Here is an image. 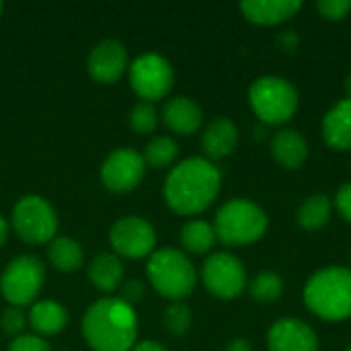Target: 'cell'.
Masks as SVG:
<instances>
[{"label":"cell","mask_w":351,"mask_h":351,"mask_svg":"<svg viewBox=\"0 0 351 351\" xmlns=\"http://www.w3.org/2000/svg\"><path fill=\"white\" fill-rule=\"evenodd\" d=\"M331 212H333V202L329 199V195L315 193V195H311L308 199H304L298 206L296 222H298L300 228H304L308 232H315V230H321L329 222Z\"/></svg>","instance_id":"ffe728a7"},{"label":"cell","mask_w":351,"mask_h":351,"mask_svg":"<svg viewBox=\"0 0 351 351\" xmlns=\"http://www.w3.org/2000/svg\"><path fill=\"white\" fill-rule=\"evenodd\" d=\"M224 351H253V348H251V343H249L247 339L237 337V339L228 341V346H226V350Z\"/></svg>","instance_id":"e575fe53"},{"label":"cell","mask_w":351,"mask_h":351,"mask_svg":"<svg viewBox=\"0 0 351 351\" xmlns=\"http://www.w3.org/2000/svg\"><path fill=\"white\" fill-rule=\"evenodd\" d=\"M269 351H319V337L300 319H280L267 331Z\"/></svg>","instance_id":"4fadbf2b"},{"label":"cell","mask_w":351,"mask_h":351,"mask_svg":"<svg viewBox=\"0 0 351 351\" xmlns=\"http://www.w3.org/2000/svg\"><path fill=\"white\" fill-rule=\"evenodd\" d=\"M45 280V267L43 263L33 257V255H23L16 257L8 263V267L2 274L0 280V290L2 296L12 304V306H25L31 304L43 286Z\"/></svg>","instance_id":"52a82bcc"},{"label":"cell","mask_w":351,"mask_h":351,"mask_svg":"<svg viewBox=\"0 0 351 351\" xmlns=\"http://www.w3.org/2000/svg\"><path fill=\"white\" fill-rule=\"evenodd\" d=\"M346 351H351V346H350V348H348V350H346Z\"/></svg>","instance_id":"ab89813d"},{"label":"cell","mask_w":351,"mask_h":351,"mask_svg":"<svg viewBox=\"0 0 351 351\" xmlns=\"http://www.w3.org/2000/svg\"><path fill=\"white\" fill-rule=\"evenodd\" d=\"M222 175L208 158L179 162L165 181V199L181 216H195L208 210L218 197Z\"/></svg>","instance_id":"6da1fadb"},{"label":"cell","mask_w":351,"mask_h":351,"mask_svg":"<svg viewBox=\"0 0 351 351\" xmlns=\"http://www.w3.org/2000/svg\"><path fill=\"white\" fill-rule=\"evenodd\" d=\"M142 296H144V286H142V282L130 280V282H125V284L121 286V296H119V300H123L125 304L132 306L134 302L142 300Z\"/></svg>","instance_id":"d6a6232c"},{"label":"cell","mask_w":351,"mask_h":351,"mask_svg":"<svg viewBox=\"0 0 351 351\" xmlns=\"http://www.w3.org/2000/svg\"><path fill=\"white\" fill-rule=\"evenodd\" d=\"M165 325H167L169 333H173L177 337L185 335L189 331V327H191V311H189V306H185L181 302L169 306L167 313H165Z\"/></svg>","instance_id":"83f0119b"},{"label":"cell","mask_w":351,"mask_h":351,"mask_svg":"<svg viewBox=\"0 0 351 351\" xmlns=\"http://www.w3.org/2000/svg\"><path fill=\"white\" fill-rule=\"evenodd\" d=\"M0 12H2V2H0Z\"/></svg>","instance_id":"f35d334b"},{"label":"cell","mask_w":351,"mask_h":351,"mask_svg":"<svg viewBox=\"0 0 351 351\" xmlns=\"http://www.w3.org/2000/svg\"><path fill=\"white\" fill-rule=\"evenodd\" d=\"M144 173H146V162L142 154H138L132 148H121L107 156L101 169V179L107 189L115 193H125L140 185Z\"/></svg>","instance_id":"7c38bea8"},{"label":"cell","mask_w":351,"mask_h":351,"mask_svg":"<svg viewBox=\"0 0 351 351\" xmlns=\"http://www.w3.org/2000/svg\"><path fill=\"white\" fill-rule=\"evenodd\" d=\"M156 121H158V115H156V109L152 103H138L132 113H130V125L136 134H150L154 132L156 128Z\"/></svg>","instance_id":"4316f807"},{"label":"cell","mask_w":351,"mask_h":351,"mask_svg":"<svg viewBox=\"0 0 351 351\" xmlns=\"http://www.w3.org/2000/svg\"><path fill=\"white\" fill-rule=\"evenodd\" d=\"M179 154V148L175 144V140L167 138V136H160V138H154L148 142V146L144 148V162L152 169H165L169 165L175 162Z\"/></svg>","instance_id":"484cf974"},{"label":"cell","mask_w":351,"mask_h":351,"mask_svg":"<svg viewBox=\"0 0 351 351\" xmlns=\"http://www.w3.org/2000/svg\"><path fill=\"white\" fill-rule=\"evenodd\" d=\"M249 105L263 123L282 125L298 109V90L282 76H261L249 88Z\"/></svg>","instance_id":"5b68a950"},{"label":"cell","mask_w":351,"mask_h":351,"mask_svg":"<svg viewBox=\"0 0 351 351\" xmlns=\"http://www.w3.org/2000/svg\"><path fill=\"white\" fill-rule=\"evenodd\" d=\"M317 10L327 21H341L351 10V0H319Z\"/></svg>","instance_id":"f1b7e54d"},{"label":"cell","mask_w":351,"mask_h":351,"mask_svg":"<svg viewBox=\"0 0 351 351\" xmlns=\"http://www.w3.org/2000/svg\"><path fill=\"white\" fill-rule=\"evenodd\" d=\"M239 142V128L228 117L214 119L202 134V150L210 160L226 158L234 152Z\"/></svg>","instance_id":"2e32d148"},{"label":"cell","mask_w":351,"mask_h":351,"mask_svg":"<svg viewBox=\"0 0 351 351\" xmlns=\"http://www.w3.org/2000/svg\"><path fill=\"white\" fill-rule=\"evenodd\" d=\"M109 241L115 253H119L121 257L140 259V257H146L154 249L156 232L148 220L128 216L113 224Z\"/></svg>","instance_id":"8fae6325"},{"label":"cell","mask_w":351,"mask_h":351,"mask_svg":"<svg viewBox=\"0 0 351 351\" xmlns=\"http://www.w3.org/2000/svg\"><path fill=\"white\" fill-rule=\"evenodd\" d=\"M202 282L216 298L232 300L245 290L247 271L243 261L232 253H214L202 267Z\"/></svg>","instance_id":"9c48e42d"},{"label":"cell","mask_w":351,"mask_h":351,"mask_svg":"<svg viewBox=\"0 0 351 351\" xmlns=\"http://www.w3.org/2000/svg\"><path fill=\"white\" fill-rule=\"evenodd\" d=\"M27 325V319H25V313L16 306L12 308H6L4 315H2V327L6 333L14 335V333H21Z\"/></svg>","instance_id":"f546056e"},{"label":"cell","mask_w":351,"mask_h":351,"mask_svg":"<svg viewBox=\"0 0 351 351\" xmlns=\"http://www.w3.org/2000/svg\"><path fill=\"white\" fill-rule=\"evenodd\" d=\"M335 208H337V212L348 222H351V183H346V185H341L337 189V193H335Z\"/></svg>","instance_id":"1f68e13d"},{"label":"cell","mask_w":351,"mask_h":351,"mask_svg":"<svg viewBox=\"0 0 351 351\" xmlns=\"http://www.w3.org/2000/svg\"><path fill=\"white\" fill-rule=\"evenodd\" d=\"M128 66V51L119 41H103L88 56V72L97 82H115Z\"/></svg>","instance_id":"5bb4252c"},{"label":"cell","mask_w":351,"mask_h":351,"mask_svg":"<svg viewBox=\"0 0 351 351\" xmlns=\"http://www.w3.org/2000/svg\"><path fill=\"white\" fill-rule=\"evenodd\" d=\"M346 95H348V99H351V74L346 78Z\"/></svg>","instance_id":"74e56055"},{"label":"cell","mask_w":351,"mask_h":351,"mask_svg":"<svg viewBox=\"0 0 351 351\" xmlns=\"http://www.w3.org/2000/svg\"><path fill=\"white\" fill-rule=\"evenodd\" d=\"M216 243V230L212 224L204 220H193L181 228V245L185 251L193 255H204L208 253Z\"/></svg>","instance_id":"603a6c76"},{"label":"cell","mask_w":351,"mask_h":351,"mask_svg":"<svg viewBox=\"0 0 351 351\" xmlns=\"http://www.w3.org/2000/svg\"><path fill=\"white\" fill-rule=\"evenodd\" d=\"M323 140L335 150H351V99L337 101L323 117Z\"/></svg>","instance_id":"e0dca14e"},{"label":"cell","mask_w":351,"mask_h":351,"mask_svg":"<svg viewBox=\"0 0 351 351\" xmlns=\"http://www.w3.org/2000/svg\"><path fill=\"white\" fill-rule=\"evenodd\" d=\"M271 156L284 169H300L308 158V142L296 130H280L271 138Z\"/></svg>","instance_id":"ac0fdd59"},{"label":"cell","mask_w":351,"mask_h":351,"mask_svg":"<svg viewBox=\"0 0 351 351\" xmlns=\"http://www.w3.org/2000/svg\"><path fill=\"white\" fill-rule=\"evenodd\" d=\"M306 308L323 321L351 319V269L325 267L313 274L302 292Z\"/></svg>","instance_id":"3957f363"},{"label":"cell","mask_w":351,"mask_h":351,"mask_svg":"<svg viewBox=\"0 0 351 351\" xmlns=\"http://www.w3.org/2000/svg\"><path fill=\"white\" fill-rule=\"evenodd\" d=\"M269 226L267 214L251 199H230L216 212V239L228 247H243L259 241Z\"/></svg>","instance_id":"277c9868"},{"label":"cell","mask_w":351,"mask_h":351,"mask_svg":"<svg viewBox=\"0 0 351 351\" xmlns=\"http://www.w3.org/2000/svg\"><path fill=\"white\" fill-rule=\"evenodd\" d=\"M162 119H165L167 128H171L173 132H177L181 136H189L199 130V125L204 121V113L193 99L173 97L167 101V105L162 109Z\"/></svg>","instance_id":"d6986e66"},{"label":"cell","mask_w":351,"mask_h":351,"mask_svg":"<svg viewBox=\"0 0 351 351\" xmlns=\"http://www.w3.org/2000/svg\"><path fill=\"white\" fill-rule=\"evenodd\" d=\"M88 278L95 288L103 292H113L123 280V265L111 253H101L88 265Z\"/></svg>","instance_id":"7402d4cb"},{"label":"cell","mask_w":351,"mask_h":351,"mask_svg":"<svg viewBox=\"0 0 351 351\" xmlns=\"http://www.w3.org/2000/svg\"><path fill=\"white\" fill-rule=\"evenodd\" d=\"M300 8H302V2L298 0H249L241 4L243 14L251 23L263 25V27L286 23Z\"/></svg>","instance_id":"9a60e30c"},{"label":"cell","mask_w":351,"mask_h":351,"mask_svg":"<svg viewBox=\"0 0 351 351\" xmlns=\"http://www.w3.org/2000/svg\"><path fill=\"white\" fill-rule=\"evenodd\" d=\"M249 292L253 300L257 302H263V304L278 302L284 294V280L276 271H261L255 276V280H251Z\"/></svg>","instance_id":"d4e9b609"},{"label":"cell","mask_w":351,"mask_h":351,"mask_svg":"<svg viewBox=\"0 0 351 351\" xmlns=\"http://www.w3.org/2000/svg\"><path fill=\"white\" fill-rule=\"evenodd\" d=\"M66 321H68L66 308L51 300L33 304L29 313V323L39 335H58L66 327Z\"/></svg>","instance_id":"44dd1931"},{"label":"cell","mask_w":351,"mask_h":351,"mask_svg":"<svg viewBox=\"0 0 351 351\" xmlns=\"http://www.w3.org/2000/svg\"><path fill=\"white\" fill-rule=\"evenodd\" d=\"M49 261L56 269L60 271H74L82 265V249L76 241L72 239H56L51 245H49Z\"/></svg>","instance_id":"cb8c5ba5"},{"label":"cell","mask_w":351,"mask_h":351,"mask_svg":"<svg viewBox=\"0 0 351 351\" xmlns=\"http://www.w3.org/2000/svg\"><path fill=\"white\" fill-rule=\"evenodd\" d=\"M82 335L93 351H130L138 335L136 313L119 298H103L86 311Z\"/></svg>","instance_id":"7a4b0ae2"},{"label":"cell","mask_w":351,"mask_h":351,"mask_svg":"<svg viewBox=\"0 0 351 351\" xmlns=\"http://www.w3.org/2000/svg\"><path fill=\"white\" fill-rule=\"evenodd\" d=\"M6 237H8V226H6V222L2 220V216H0V247L4 245Z\"/></svg>","instance_id":"8d00e7d4"},{"label":"cell","mask_w":351,"mask_h":351,"mask_svg":"<svg viewBox=\"0 0 351 351\" xmlns=\"http://www.w3.org/2000/svg\"><path fill=\"white\" fill-rule=\"evenodd\" d=\"M8 351H49V346L37 335H21L10 343Z\"/></svg>","instance_id":"4dcf8cb0"},{"label":"cell","mask_w":351,"mask_h":351,"mask_svg":"<svg viewBox=\"0 0 351 351\" xmlns=\"http://www.w3.org/2000/svg\"><path fill=\"white\" fill-rule=\"evenodd\" d=\"M278 45L284 51H294L298 47V35H296V31H282L278 35Z\"/></svg>","instance_id":"836d02e7"},{"label":"cell","mask_w":351,"mask_h":351,"mask_svg":"<svg viewBox=\"0 0 351 351\" xmlns=\"http://www.w3.org/2000/svg\"><path fill=\"white\" fill-rule=\"evenodd\" d=\"M173 80L171 64L158 53H144L130 68V84L146 103L162 99L173 88Z\"/></svg>","instance_id":"30bf717a"},{"label":"cell","mask_w":351,"mask_h":351,"mask_svg":"<svg viewBox=\"0 0 351 351\" xmlns=\"http://www.w3.org/2000/svg\"><path fill=\"white\" fill-rule=\"evenodd\" d=\"M148 278L154 290L169 300L187 298L197 282L191 261L177 249H160L148 261Z\"/></svg>","instance_id":"8992f818"},{"label":"cell","mask_w":351,"mask_h":351,"mask_svg":"<svg viewBox=\"0 0 351 351\" xmlns=\"http://www.w3.org/2000/svg\"><path fill=\"white\" fill-rule=\"evenodd\" d=\"M132 351H167L160 343H156V341H142V343H138L136 348Z\"/></svg>","instance_id":"d590c367"},{"label":"cell","mask_w":351,"mask_h":351,"mask_svg":"<svg viewBox=\"0 0 351 351\" xmlns=\"http://www.w3.org/2000/svg\"><path fill=\"white\" fill-rule=\"evenodd\" d=\"M12 226L25 243H47L58 228L53 208L39 195L23 197L12 210Z\"/></svg>","instance_id":"ba28073f"}]
</instances>
